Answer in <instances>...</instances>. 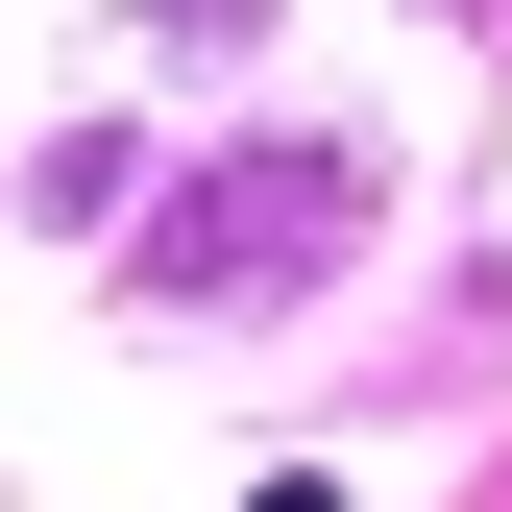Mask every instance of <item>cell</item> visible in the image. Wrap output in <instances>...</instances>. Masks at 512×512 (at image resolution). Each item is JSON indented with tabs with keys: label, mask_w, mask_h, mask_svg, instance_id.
Returning <instances> with one entry per match:
<instances>
[{
	"label": "cell",
	"mask_w": 512,
	"mask_h": 512,
	"mask_svg": "<svg viewBox=\"0 0 512 512\" xmlns=\"http://www.w3.org/2000/svg\"><path fill=\"white\" fill-rule=\"evenodd\" d=\"M342 220H366V171H342V147H244L220 196L147 244V293H293V269H317Z\"/></svg>",
	"instance_id": "obj_1"
}]
</instances>
